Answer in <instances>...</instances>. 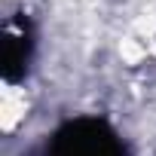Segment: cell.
Segmentation results:
<instances>
[{
	"instance_id": "obj_1",
	"label": "cell",
	"mask_w": 156,
	"mask_h": 156,
	"mask_svg": "<svg viewBox=\"0 0 156 156\" xmlns=\"http://www.w3.org/2000/svg\"><path fill=\"white\" fill-rule=\"evenodd\" d=\"M58 156H122V150L104 126L76 122L58 135Z\"/></svg>"
}]
</instances>
